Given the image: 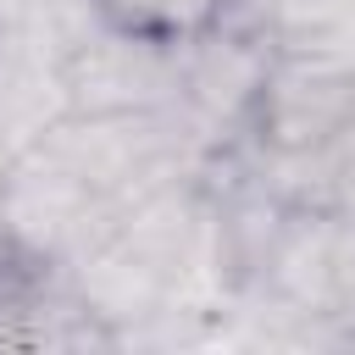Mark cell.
Returning <instances> with one entry per match:
<instances>
[{
	"label": "cell",
	"instance_id": "cell-5",
	"mask_svg": "<svg viewBox=\"0 0 355 355\" xmlns=\"http://www.w3.org/2000/svg\"><path fill=\"white\" fill-rule=\"evenodd\" d=\"M67 116L61 67L28 50H0V139L22 155Z\"/></svg>",
	"mask_w": 355,
	"mask_h": 355
},
{
	"label": "cell",
	"instance_id": "cell-2",
	"mask_svg": "<svg viewBox=\"0 0 355 355\" xmlns=\"http://www.w3.org/2000/svg\"><path fill=\"white\" fill-rule=\"evenodd\" d=\"M349 122H355V50H338V44L277 50L272 44L261 94L244 122V144L272 150V155L316 150L338 139Z\"/></svg>",
	"mask_w": 355,
	"mask_h": 355
},
{
	"label": "cell",
	"instance_id": "cell-3",
	"mask_svg": "<svg viewBox=\"0 0 355 355\" xmlns=\"http://www.w3.org/2000/svg\"><path fill=\"white\" fill-rule=\"evenodd\" d=\"M67 111L78 116H122V111H166L178 105V44L122 33L100 22L61 61Z\"/></svg>",
	"mask_w": 355,
	"mask_h": 355
},
{
	"label": "cell",
	"instance_id": "cell-6",
	"mask_svg": "<svg viewBox=\"0 0 355 355\" xmlns=\"http://www.w3.org/2000/svg\"><path fill=\"white\" fill-rule=\"evenodd\" d=\"M222 6L227 0H94V11L111 28L144 33V39H161V44H183L205 28H216Z\"/></svg>",
	"mask_w": 355,
	"mask_h": 355
},
{
	"label": "cell",
	"instance_id": "cell-4",
	"mask_svg": "<svg viewBox=\"0 0 355 355\" xmlns=\"http://www.w3.org/2000/svg\"><path fill=\"white\" fill-rule=\"evenodd\" d=\"M94 216H100V194L83 178H72L50 150L33 144V150L11 155V172L0 183V233L17 250L61 266Z\"/></svg>",
	"mask_w": 355,
	"mask_h": 355
},
{
	"label": "cell",
	"instance_id": "cell-1",
	"mask_svg": "<svg viewBox=\"0 0 355 355\" xmlns=\"http://www.w3.org/2000/svg\"><path fill=\"white\" fill-rule=\"evenodd\" d=\"M250 294L294 322L344 338V322L355 316V211L288 205Z\"/></svg>",
	"mask_w": 355,
	"mask_h": 355
},
{
	"label": "cell",
	"instance_id": "cell-7",
	"mask_svg": "<svg viewBox=\"0 0 355 355\" xmlns=\"http://www.w3.org/2000/svg\"><path fill=\"white\" fill-rule=\"evenodd\" d=\"M11 155H17V150H11L6 139H0V183H6V172H11Z\"/></svg>",
	"mask_w": 355,
	"mask_h": 355
}]
</instances>
